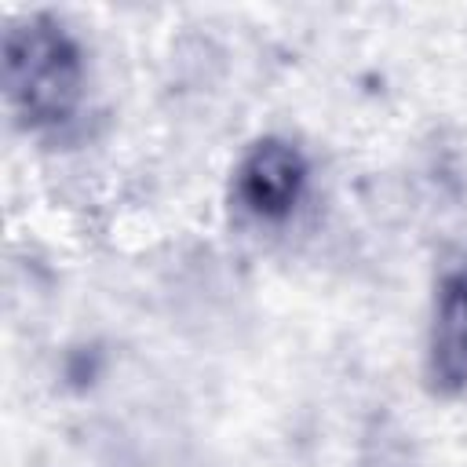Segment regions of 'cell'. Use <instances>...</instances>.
I'll return each instance as SVG.
<instances>
[{
    "instance_id": "1",
    "label": "cell",
    "mask_w": 467,
    "mask_h": 467,
    "mask_svg": "<svg viewBox=\"0 0 467 467\" xmlns=\"http://www.w3.org/2000/svg\"><path fill=\"white\" fill-rule=\"evenodd\" d=\"M0 66L7 106L22 128L44 131L77 113L84 95V55L58 18L36 11L7 22Z\"/></svg>"
},
{
    "instance_id": "2",
    "label": "cell",
    "mask_w": 467,
    "mask_h": 467,
    "mask_svg": "<svg viewBox=\"0 0 467 467\" xmlns=\"http://www.w3.org/2000/svg\"><path fill=\"white\" fill-rule=\"evenodd\" d=\"M306 157L288 139H259L248 146V153L237 164L234 193L237 201L266 223H281L296 212L303 190H306Z\"/></svg>"
},
{
    "instance_id": "3",
    "label": "cell",
    "mask_w": 467,
    "mask_h": 467,
    "mask_svg": "<svg viewBox=\"0 0 467 467\" xmlns=\"http://www.w3.org/2000/svg\"><path fill=\"white\" fill-rule=\"evenodd\" d=\"M423 372L438 398H460L467 390V263L445 266L434 285Z\"/></svg>"
}]
</instances>
